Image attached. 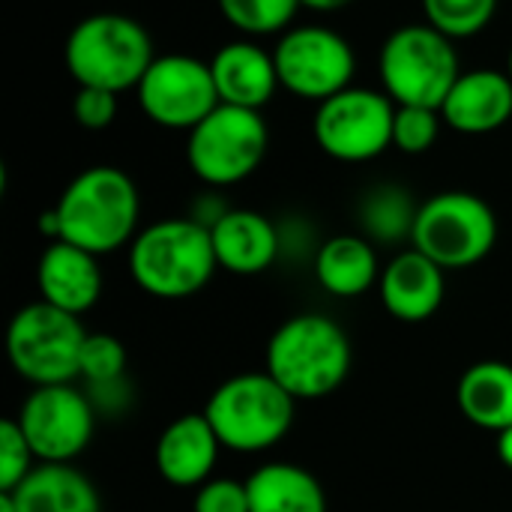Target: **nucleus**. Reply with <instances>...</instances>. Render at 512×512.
Returning a JSON list of instances; mask_svg holds the SVG:
<instances>
[{"mask_svg":"<svg viewBox=\"0 0 512 512\" xmlns=\"http://www.w3.org/2000/svg\"><path fill=\"white\" fill-rule=\"evenodd\" d=\"M51 210L57 216V240L99 258L129 246L141 231L138 186L114 165H90L75 174Z\"/></svg>","mask_w":512,"mask_h":512,"instance_id":"nucleus-1","label":"nucleus"},{"mask_svg":"<svg viewBox=\"0 0 512 512\" xmlns=\"http://www.w3.org/2000/svg\"><path fill=\"white\" fill-rule=\"evenodd\" d=\"M348 333L321 312L291 315L267 342V375L297 402L333 396L351 372Z\"/></svg>","mask_w":512,"mask_h":512,"instance_id":"nucleus-2","label":"nucleus"},{"mask_svg":"<svg viewBox=\"0 0 512 512\" xmlns=\"http://www.w3.org/2000/svg\"><path fill=\"white\" fill-rule=\"evenodd\" d=\"M219 270L210 228L192 216L150 222L129 243L132 282L159 300H186L204 291Z\"/></svg>","mask_w":512,"mask_h":512,"instance_id":"nucleus-3","label":"nucleus"},{"mask_svg":"<svg viewBox=\"0 0 512 512\" xmlns=\"http://www.w3.org/2000/svg\"><path fill=\"white\" fill-rule=\"evenodd\" d=\"M156 60L147 27L123 12H93L81 18L63 45V63L78 87L111 93L135 90Z\"/></svg>","mask_w":512,"mask_h":512,"instance_id":"nucleus-4","label":"nucleus"},{"mask_svg":"<svg viewBox=\"0 0 512 512\" xmlns=\"http://www.w3.org/2000/svg\"><path fill=\"white\" fill-rule=\"evenodd\" d=\"M297 399L282 390L267 372H243L222 381L207 405L219 444L234 453H264L276 447L294 426Z\"/></svg>","mask_w":512,"mask_h":512,"instance_id":"nucleus-5","label":"nucleus"},{"mask_svg":"<svg viewBox=\"0 0 512 512\" xmlns=\"http://www.w3.org/2000/svg\"><path fill=\"white\" fill-rule=\"evenodd\" d=\"M459 75L456 42L426 21L393 30L378 54L381 90L396 105H426L441 111V102Z\"/></svg>","mask_w":512,"mask_h":512,"instance_id":"nucleus-6","label":"nucleus"},{"mask_svg":"<svg viewBox=\"0 0 512 512\" xmlns=\"http://www.w3.org/2000/svg\"><path fill=\"white\" fill-rule=\"evenodd\" d=\"M84 339L87 330L78 315L36 300L12 315L6 327V357L15 375L33 387L75 384L81 375Z\"/></svg>","mask_w":512,"mask_h":512,"instance_id":"nucleus-7","label":"nucleus"},{"mask_svg":"<svg viewBox=\"0 0 512 512\" xmlns=\"http://www.w3.org/2000/svg\"><path fill=\"white\" fill-rule=\"evenodd\" d=\"M270 150V129L261 111L219 102L186 138V162L192 174L210 186L225 189L252 177Z\"/></svg>","mask_w":512,"mask_h":512,"instance_id":"nucleus-8","label":"nucleus"},{"mask_svg":"<svg viewBox=\"0 0 512 512\" xmlns=\"http://www.w3.org/2000/svg\"><path fill=\"white\" fill-rule=\"evenodd\" d=\"M498 243V216L474 192L447 189L420 204L411 246L444 270H468Z\"/></svg>","mask_w":512,"mask_h":512,"instance_id":"nucleus-9","label":"nucleus"},{"mask_svg":"<svg viewBox=\"0 0 512 512\" xmlns=\"http://www.w3.org/2000/svg\"><path fill=\"white\" fill-rule=\"evenodd\" d=\"M393 117L396 102L384 90L351 84L315 108L312 135L330 159L357 165L393 147Z\"/></svg>","mask_w":512,"mask_h":512,"instance_id":"nucleus-10","label":"nucleus"},{"mask_svg":"<svg viewBox=\"0 0 512 512\" xmlns=\"http://www.w3.org/2000/svg\"><path fill=\"white\" fill-rule=\"evenodd\" d=\"M279 84L306 102L321 105L354 81L357 57L351 42L333 27L300 24L279 36L273 48Z\"/></svg>","mask_w":512,"mask_h":512,"instance_id":"nucleus-11","label":"nucleus"},{"mask_svg":"<svg viewBox=\"0 0 512 512\" xmlns=\"http://www.w3.org/2000/svg\"><path fill=\"white\" fill-rule=\"evenodd\" d=\"M15 420L39 465H72L90 447L99 414L81 387L51 384L33 387Z\"/></svg>","mask_w":512,"mask_h":512,"instance_id":"nucleus-12","label":"nucleus"},{"mask_svg":"<svg viewBox=\"0 0 512 512\" xmlns=\"http://www.w3.org/2000/svg\"><path fill=\"white\" fill-rule=\"evenodd\" d=\"M135 96L150 123L183 132H192L219 105L210 60L192 54L156 57L135 87Z\"/></svg>","mask_w":512,"mask_h":512,"instance_id":"nucleus-13","label":"nucleus"},{"mask_svg":"<svg viewBox=\"0 0 512 512\" xmlns=\"http://www.w3.org/2000/svg\"><path fill=\"white\" fill-rule=\"evenodd\" d=\"M444 126L459 135H489L512 117V81L507 69H468L441 102Z\"/></svg>","mask_w":512,"mask_h":512,"instance_id":"nucleus-14","label":"nucleus"},{"mask_svg":"<svg viewBox=\"0 0 512 512\" xmlns=\"http://www.w3.org/2000/svg\"><path fill=\"white\" fill-rule=\"evenodd\" d=\"M36 288L39 300L81 318L102 297L99 255L66 240H51L36 264Z\"/></svg>","mask_w":512,"mask_h":512,"instance_id":"nucleus-15","label":"nucleus"},{"mask_svg":"<svg viewBox=\"0 0 512 512\" xmlns=\"http://www.w3.org/2000/svg\"><path fill=\"white\" fill-rule=\"evenodd\" d=\"M219 450H225L210 426V420L201 414H183L171 420L162 435L156 438L153 462L165 483L177 489H198L207 480H213V468L219 459Z\"/></svg>","mask_w":512,"mask_h":512,"instance_id":"nucleus-16","label":"nucleus"},{"mask_svg":"<svg viewBox=\"0 0 512 512\" xmlns=\"http://www.w3.org/2000/svg\"><path fill=\"white\" fill-rule=\"evenodd\" d=\"M444 273H447L444 267H438L414 246L393 255L381 270V282H378L384 309L405 324L429 321L441 309L447 294Z\"/></svg>","mask_w":512,"mask_h":512,"instance_id":"nucleus-17","label":"nucleus"},{"mask_svg":"<svg viewBox=\"0 0 512 512\" xmlns=\"http://www.w3.org/2000/svg\"><path fill=\"white\" fill-rule=\"evenodd\" d=\"M210 72L216 81L219 102L264 111L273 102L279 84L273 51L255 39H231L210 57Z\"/></svg>","mask_w":512,"mask_h":512,"instance_id":"nucleus-18","label":"nucleus"},{"mask_svg":"<svg viewBox=\"0 0 512 512\" xmlns=\"http://www.w3.org/2000/svg\"><path fill=\"white\" fill-rule=\"evenodd\" d=\"M213 252L219 270L234 276H258L270 270L282 252V231L258 210L231 207L213 228Z\"/></svg>","mask_w":512,"mask_h":512,"instance_id":"nucleus-19","label":"nucleus"},{"mask_svg":"<svg viewBox=\"0 0 512 512\" xmlns=\"http://www.w3.org/2000/svg\"><path fill=\"white\" fill-rule=\"evenodd\" d=\"M318 285L333 297H360L381 282V261L372 240L363 234H336L315 249L312 258Z\"/></svg>","mask_w":512,"mask_h":512,"instance_id":"nucleus-20","label":"nucleus"},{"mask_svg":"<svg viewBox=\"0 0 512 512\" xmlns=\"http://www.w3.org/2000/svg\"><path fill=\"white\" fill-rule=\"evenodd\" d=\"M9 495L18 512H102L99 489L72 465H36Z\"/></svg>","mask_w":512,"mask_h":512,"instance_id":"nucleus-21","label":"nucleus"},{"mask_svg":"<svg viewBox=\"0 0 512 512\" xmlns=\"http://www.w3.org/2000/svg\"><path fill=\"white\" fill-rule=\"evenodd\" d=\"M459 411L468 423L501 435L512 426V366L483 360L465 369L456 387Z\"/></svg>","mask_w":512,"mask_h":512,"instance_id":"nucleus-22","label":"nucleus"},{"mask_svg":"<svg viewBox=\"0 0 512 512\" xmlns=\"http://www.w3.org/2000/svg\"><path fill=\"white\" fill-rule=\"evenodd\" d=\"M252 512H327V495L312 471L294 462H270L249 474Z\"/></svg>","mask_w":512,"mask_h":512,"instance_id":"nucleus-23","label":"nucleus"},{"mask_svg":"<svg viewBox=\"0 0 512 512\" xmlns=\"http://www.w3.org/2000/svg\"><path fill=\"white\" fill-rule=\"evenodd\" d=\"M417 213H420V204L399 183H378V186H372L360 198V207H357L360 231L375 246L378 243L399 246V243L411 240L414 237V225H417Z\"/></svg>","mask_w":512,"mask_h":512,"instance_id":"nucleus-24","label":"nucleus"},{"mask_svg":"<svg viewBox=\"0 0 512 512\" xmlns=\"http://www.w3.org/2000/svg\"><path fill=\"white\" fill-rule=\"evenodd\" d=\"M222 18L246 39L291 30L300 0H216Z\"/></svg>","mask_w":512,"mask_h":512,"instance_id":"nucleus-25","label":"nucleus"},{"mask_svg":"<svg viewBox=\"0 0 512 512\" xmlns=\"http://www.w3.org/2000/svg\"><path fill=\"white\" fill-rule=\"evenodd\" d=\"M420 6L426 24L453 42L483 33L498 12V0H420Z\"/></svg>","mask_w":512,"mask_h":512,"instance_id":"nucleus-26","label":"nucleus"},{"mask_svg":"<svg viewBox=\"0 0 512 512\" xmlns=\"http://www.w3.org/2000/svg\"><path fill=\"white\" fill-rule=\"evenodd\" d=\"M444 117L438 108L426 105H396L393 117V147L408 156H420L432 150L441 138Z\"/></svg>","mask_w":512,"mask_h":512,"instance_id":"nucleus-27","label":"nucleus"},{"mask_svg":"<svg viewBox=\"0 0 512 512\" xmlns=\"http://www.w3.org/2000/svg\"><path fill=\"white\" fill-rule=\"evenodd\" d=\"M126 378V348L111 333H87L81 351V375L78 381L87 384H108Z\"/></svg>","mask_w":512,"mask_h":512,"instance_id":"nucleus-28","label":"nucleus"},{"mask_svg":"<svg viewBox=\"0 0 512 512\" xmlns=\"http://www.w3.org/2000/svg\"><path fill=\"white\" fill-rule=\"evenodd\" d=\"M36 468V453L15 417L0 423V492H12Z\"/></svg>","mask_w":512,"mask_h":512,"instance_id":"nucleus-29","label":"nucleus"},{"mask_svg":"<svg viewBox=\"0 0 512 512\" xmlns=\"http://www.w3.org/2000/svg\"><path fill=\"white\" fill-rule=\"evenodd\" d=\"M117 108H120V93L111 90H99V87H78L72 96V117L78 126L84 129H108L117 120Z\"/></svg>","mask_w":512,"mask_h":512,"instance_id":"nucleus-30","label":"nucleus"},{"mask_svg":"<svg viewBox=\"0 0 512 512\" xmlns=\"http://www.w3.org/2000/svg\"><path fill=\"white\" fill-rule=\"evenodd\" d=\"M192 512H252L246 480H231V477L207 480L195 492Z\"/></svg>","mask_w":512,"mask_h":512,"instance_id":"nucleus-31","label":"nucleus"},{"mask_svg":"<svg viewBox=\"0 0 512 512\" xmlns=\"http://www.w3.org/2000/svg\"><path fill=\"white\" fill-rule=\"evenodd\" d=\"M84 393L90 396V402H93V408H96L99 417L126 414L129 405H132V384H129V378L108 381V384H87Z\"/></svg>","mask_w":512,"mask_h":512,"instance_id":"nucleus-32","label":"nucleus"},{"mask_svg":"<svg viewBox=\"0 0 512 512\" xmlns=\"http://www.w3.org/2000/svg\"><path fill=\"white\" fill-rule=\"evenodd\" d=\"M354 0H300L303 9H312V12H339L345 6H351Z\"/></svg>","mask_w":512,"mask_h":512,"instance_id":"nucleus-33","label":"nucleus"},{"mask_svg":"<svg viewBox=\"0 0 512 512\" xmlns=\"http://www.w3.org/2000/svg\"><path fill=\"white\" fill-rule=\"evenodd\" d=\"M498 456H501V462L512 471V426L498 435Z\"/></svg>","mask_w":512,"mask_h":512,"instance_id":"nucleus-34","label":"nucleus"},{"mask_svg":"<svg viewBox=\"0 0 512 512\" xmlns=\"http://www.w3.org/2000/svg\"><path fill=\"white\" fill-rule=\"evenodd\" d=\"M0 512H18L15 510V501L9 492H0Z\"/></svg>","mask_w":512,"mask_h":512,"instance_id":"nucleus-35","label":"nucleus"},{"mask_svg":"<svg viewBox=\"0 0 512 512\" xmlns=\"http://www.w3.org/2000/svg\"><path fill=\"white\" fill-rule=\"evenodd\" d=\"M507 75H510V81H512V48H510V57H507Z\"/></svg>","mask_w":512,"mask_h":512,"instance_id":"nucleus-36","label":"nucleus"}]
</instances>
